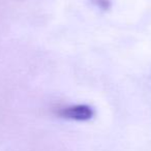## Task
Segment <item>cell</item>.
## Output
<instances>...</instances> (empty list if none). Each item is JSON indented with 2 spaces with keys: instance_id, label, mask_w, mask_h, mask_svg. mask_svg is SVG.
<instances>
[{
  "instance_id": "obj_1",
  "label": "cell",
  "mask_w": 151,
  "mask_h": 151,
  "mask_svg": "<svg viewBox=\"0 0 151 151\" xmlns=\"http://www.w3.org/2000/svg\"><path fill=\"white\" fill-rule=\"evenodd\" d=\"M59 115L64 118L75 120H88L93 116V111L90 107L85 105H77L63 108L59 111Z\"/></svg>"
}]
</instances>
